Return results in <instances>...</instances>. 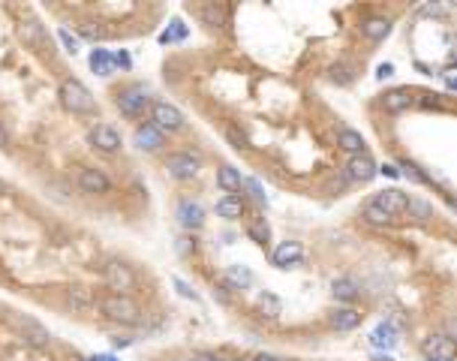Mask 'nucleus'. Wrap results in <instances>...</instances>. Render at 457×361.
<instances>
[{
	"label": "nucleus",
	"instance_id": "1",
	"mask_svg": "<svg viewBox=\"0 0 457 361\" xmlns=\"http://www.w3.org/2000/svg\"><path fill=\"white\" fill-rule=\"evenodd\" d=\"M99 310H103L106 319L126 325V328H135V325L144 322V310L130 295H106L103 301H99Z\"/></svg>",
	"mask_w": 457,
	"mask_h": 361
},
{
	"label": "nucleus",
	"instance_id": "2",
	"mask_svg": "<svg viewBox=\"0 0 457 361\" xmlns=\"http://www.w3.org/2000/svg\"><path fill=\"white\" fill-rule=\"evenodd\" d=\"M58 96H60V106L67 108V112H72V115H94L97 112L94 94L88 90L85 81H78V78H72V76L60 81Z\"/></svg>",
	"mask_w": 457,
	"mask_h": 361
},
{
	"label": "nucleus",
	"instance_id": "3",
	"mask_svg": "<svg viewBox=\"0 0 457 361\" xmlns=\"http://www.w3.org/2000/svg\"><path fill=\"white\" fill-rule=\"evenodd\" d=\"M151 103H153L151 90L144 85H126L124 90H117V96H115V106L121 108L124 117H142L151 108Z\"/></svg>",
	"mask_w": 457,
	"mask_h": 361
},
{
	"label": "nucleus",
	"instance_id": "4",
	"mask_svg": "<svg viewBox=\"0 0 457 361\" xmlns=\"http://www.w3.org/2000/svg\"><path fill=\"white\" fill-rule=\"evenodd\" d=\"M151 124L160 133H181L187 126V117L178 106L166 103V99H157V103H151Z\"/></svg>",
	"mask_w": 457,
	"mask_h": 361
},
{
	"label": "nucleus",
	"instance_id": "5",
	"mask_svg": "<svg viewBox=\"0 0 457 361\" xmlns=\"http://www.w3.org/2000/svg\"><path fill=\"white\" fill-rule=\"evenodd\" d=\"M106 286L112 289V295H130L135 289V271L130 265H124L121 259H108L103 265Z\"/></svg>",
	"mask_w": 457,
	"mask_h": 361
},
{
	"label": "nucleus",
	"instance_id": "6",
	"mask_svg": "<svg viewBox=\"0 0 457 361\" xmlns=\"http://www.w3.org/2000/svg\"><path fill=\"white\" fill-rule=\"evenodd\" d=\"M18 40H22L27 49L36 51V54L51 51V36L45 33V27L40 22H33V18H27V22L18 24Z\"/></svg>",
	"mask_w": 457,
	"mask_h": 361
},
{
	"label": "nucleus",
	"instance_id": "7",
	"mask_svg": "<svg viewBox=\"0 0 457 361\" xmlns=\"http://www.w3.org/2000/svg\"><path fill=\"white\" fill-rule=\"evenodd\" d=\"M418 349H422V355L427 361H454V355H457V346L449 334H431V337L422 340Z\"/></svg>",
	"mask_w": 457,
	"mask_h": 361
},
{
	"label": "nucleus",
	"instance_id": "8",
	"mask_svg": "<svg viewBox=\"0 0 457 361\" xmlns=\"http://www.w3.org/2000/svg\"><path fill=\"white\" fill-rule=\"evenodd\" d=\"M166 171L175 180H193L199 175V157L190 151H178L166 157Z\"/></svg>",
	"mask_w": 457,
	"mask_h": 361
},
{
	"label": "nucleus",
	"instance_id": "9",
	"mask_svg": "<svg viewBox=\"0 0 457 361\" xmlns=\"http://www.w3.org/2000/svg\"><path fill=\"white\" fill-rule=\"evenodd\" d=\"M376 171H379V166L373 162V157L367 151L352 153L349 162H346V178H349L352 184H370V180L376 178Z\"/></svg>",
	"mask_w": 457,
	"mask_h": 361
},
{
	"label": "nucleus",
	"instance_id": "10",
	"mask_svg": "<svg viewBox=\"0 0 457 361\" xmlns=\"http://www.w3.org/2000/svg\"><path fill=\"white\" fill-rule=\"evenodd\" d=\"M133 144H135L139 151L157 153V151L166 148V133H160L151 121H148V124H139V126H135V133H133Z\"/></svg>",
	"mask_w": 457,
	"mask_h": 361
},
{
	"label": "nucleus",
	"instance_id": "11",
	"mask_svg": "<svg viewBox=\"0 0 457 361\" xmlns=\"http://www.w3.org/2000/svg\"><path fill=\"white\" fill-rule=\"evenodd\" d=\"M78 187H81V193H90V196L112 193V180H108V175L103 169H90V166L78 171Z\"/></svg>",
	"mask_w": 457,
	"mask_h": 361
},
{
	"label": "nucleus",
	"instance_id": "12",
	"mask_svg": "<svg viewBox=\"0 0 457 361\" xmlns=\"http://www.w3.org/2000/svg\"><path fill=\"white\" fill-rule=\"evenodd\" d=\"M88 139H90V144H94L97 151H103V153L121 151V133H117L112 124H97V126H90Z\"/></svg>",
	"mask_w": 457,
	"mask_h": 361
},
{
	"label": "nucleus",
	"instance_id": "13",
	"mask_svg": "<svg viewBox=\"0 0 457 361\" xmlns=\"http://www.w3.org/2000/svg\"><path fill=\"white\" fill-rule=\"evenodd\" d=\"M406 199H409V196L404 193V190L388 187V190H382V193L373 196L370 202L376 205V208H382V211H385L388 217H394V220H397L400 214H406Z\"/></svg>",
	"mask_w": 457,
	"mask_h": 361
},
{
	"label": "nucleus",
	"instance_id": "14",
	"mask_svg": "<svg viewBox=\"0 0 457 361\" xmlns=\"http://www.w3.org/2000/svg\"><path fill=\"white\" fill-rule=\"evenodd\" d=\"M178 223L184 226L187 232H196L205 226V208L193 202V199H181L178 202Z\"/></svg>",
	"mask_w": 457,
	"mask_h": 361
},
{
	"label": "nucleus",
	"instance_id": "15",
	"mask_svg": "<svg viewBox=\"0 0 457 361\" xmlns=\"http://www.w3.org/2000/svg\"><path fill=\"white\" fill-rule=\"evenodd\" d=\"M367 340H370V346H373V349H379V352H391V349H394L397 343H400V331L385 319V322H379L376 328L370 331V337H367Z\"/></svg>",
	"mask_w": 457,
	"mask_h": 361
},
{
	"label": "nucleus",
	"instance_id": "16",
	"mask_svg": "<svg viewBox=\"0 0 457 361\" xmlns=\"http://www.w3.org/2000/svg\"><path fill=\"white\" fill-rule=\"evenodd\" d=\"M304 262V250H301L298 241H286L274 250V265L277 268H298Z\"/></svg>",
	"mask_w": 457,
	"mask_h": 361
},
{
	"label": "nucleus",
	"instance_id": "17",
	"mask_svg": "<svg viewBox=\"0 0 457 361\" xmlns=\"http://www.w3.org/2000/svg\"><path fill=\"white\" fill-rule=\"evenodd\" d=\"M223 289H232V292H241V289H250L253 286V271L244 268V265H228L226 274L220 280Z\"/></svg>",
	"mask_w": 457,
	"mask_h": 361
},
{
	"label": "nucleus",
	"instance_id": "18",
	"mask_svg": "<svg viewBox=\"0 0 457 361\" xmlns=\"http://www.w3.org/2000/svg\"><path fill=\"white\" fill-rule=\"evenodd\" d=\"M361 33L367 36L370 42H382L385 36L391 33V18L385 15H370V18H364L361 22Z\"/></svg>",
	"mask_w": 457,
	"mask_h": 361
},
{
	"label": "nucleus",
	"instance_id": "19",
	"mask_svg": "<svg viewBox=\"0 0 457 361\" xmlns=\"http://www.w3.org/2000/svg\"><path fill=\"white\" fill-rule=\"evenodd\" d=\"M18 328H22L24 340L33 343V346H49L51 343V331L45 328V325H40L36 319H18Z\"/></svg>",
	"mask_w": 457,
	"mask_h": 361
},
{
	"label": "nucleus",
	"instance_id": "20",
	"mask_svg": "<svg viewBox=\"0 0 457 361\" xmlns=\"http://www.w3.org/2000/svg\"><path fill=\"white\" fill-rule=\"evenodd\" d=\"M415 103V96L409 94L406 87H394V90H388L385 96H382V108H385V112H406L409 106Z\"/></svg>",
	"mask_w": 457,
	"mask_h": 361
},
{
	"label": "nucleus",
	"instance_id": "21",
	"mask_svg": "<svg viewBox=\"0 0 457 361\" xmlns=\"http://www.w3.org/2000/svg\"><path fill=\"white\" fill-rule=\"evenodd\" d=\"M361 310H355V307H337V310L331 313V325L337 331H352L361 325Z\"/></svg>",
	"mask_w": 457,
	"mask_h": 361
},
{
	"label": "nucleus",
	"instance_id": "22",
	"mask_svg": "<svg viewBox=\"0 0 457 361\" xmlns=\"http://www.w3.org/2000/svg\"><path fill=\"white\" fill-rule=\"evenodd\" d=\"M331 295L337 298V301H343V304H352L355 298L361 295V289H358V283H355L352 277H337L331 283Z\"/></svg>",
	"mask_w": 457,
	"mask_h": 361
},
{
	"label": "nucleus",
	"instance_id": "23",
	"mask_svg": "<svg viewBox=\"0 0 457 361\" xmlns=\"http://www.w3.org/2000/svg\"><path fill=\"white\" fill-rule=\"evenodd\" d=\"M199 15H202V22L208 27H217V31H223V27L228 24V9L226 6H217V3L199 6Z\"/></svg>",
	"mask_w": 457,
	"mask_h": 361
},
{
	"label": "nucleus",
	"instance_id": "24",
	"mask_svg": "<svg viewBox=\"0 0 457 361\" xmlns=\"http://www.w3.org/2000/svg\"><path fill=\"white\" fill-rule=\"evenodd\" d=\"M67 304L72 307V310H90L97 301H94V295H90V289H85V286H69L67 289Z\"/></svg>",
	"mask_w": 457,
	"mask_h": 361
},
{
	"label": "nucleus",
	"instance_id": "25",
	"mask_svg": "<svg viewBox=\"0 0 457 361\" xmlns=\"http://www.w3.org/2000/svg\"><path fill=\"white\" fill-rule=\"evenodd\" d=\"M217 184L226 190V196H238L241 193V175L232 166H220L217 169Z\"/></svg>",
	"mask_w": 457,
	"mask_h": 361
},
{
	"label": "nucleus",
	"instance_id": "26",
	"mask_svg": "<svg viewBox=\"0 0 457 361\" xmlns=\"http://www.w3.org/2000/svg\"><path fill=\"white\" fill-rule=\"evenodd\" d=\"M361 220L370 223V226H379V229H385V226H394V223H397L394 217H388L385 211H382V208H376L373 202H367V205L361 208Z\"/></svg>",
	"mask_w": 457,
	"mask_h": 361
},
{
	"label": "nucleus",
	"instance_id": "27",
	"mask_svg": "<svg viewBox=\"0 0 457 361\" xmlns=\"http://www.w3.org/2000/svg\"><path fill=\"white\" fill-rule=\"evenodd\" d=\"M337 144H340L343 151H349V153H364V135L349 130V126H343V130L337 133Z\"/></svg>",
	"mask_w": 457,
	"mask_h": 361
},
{
	"label": "nucleus",
	"instance_id": "28",
	"mask_svg": "<svg viewBox=\"0 0 457 361\" xmlns=\"http://www.w3.org/2000/svg\"><path fill=\"white\" fill-rule=\"evenodd\" d=\"M217 214L226 217V220H238V217L244 214V202H241V196H223L220 202H217Z\"/></svg>",
	"mask_w": 457,
	"mask_h": 361
},
{
	"label": "nucleus",
	"instance_id": "29",
	"mask_svg": "<svg viewBox=\"0 0 457 361\" xmlns=\"http://www.w3.org/2000/svg\"><path fill=\"white\" fill-rule=\"evenodd\" d=\"M406 214L413 217V220H418V223H427V220H433V208L427 205L424 199H418V196L406 199Z\"/></svg>",
	"mask_w": 457,
	"mask_h": 361
},
{
	"label": "nucleus",
	"instance_id": "30",
	"mask_svg": "<svg viewBox=\"0 0 457 361\" xmlns=\"http://www.w3.org/2000/svg\"><path fill=\"white\" fill-rule=\"evenodd\" d=\"M90 69L99 72V76H112V72H115L112 54H108L106 49H94V51H90Z\"/></svg>",
	"mask_w": 457,
	"mask_h": 361
},
{
	"label": "nucleus",
	"instance_id": "31",
	"mask_svg": "<svg viewBox=\"0 0 457 361\" xmlns=\"http://www.w3.org/2000/svg\"><path fill=\"white\" fill-rule=\"evenodd\" d=\"M247 235H250L256 244H268L271 241V229H268V223H265V217H253L250 226H247Z\"/></svg>",
	"mask_w": 457,
	"mask_h": 361
},
{
	"label": "nucleus",
	"instance_id": "32",
	"mask_svg": "<svg viewBox=\"0 0 457 361\" xmlns=\"http://www.w3.org/2000/svg\"><path fill=\"white\" fill-rule=\"evenodd\" d=\"M241 190H247L256 202H262V205H268V193H265V187L259 184L256 178H241Z\"/></svg>",
	"mask_w": 457,
	"mask_h": 361
},
{
	"label": "nucleus",
	"instance_id": "33",
	"mask_svg": "<svg viewBox=\"0 0 457 361\" xmlns=\"http://www.w3.org/2000/svg\"><path fill=\"white\" fill-rule=\"evenodd\" d=\"M328 78L337 81V85H352L355 72H352V67H346V63H334L331 72H328Z\"/></svg>",
	"mask_w": 457,
	"mask_h": 361
},
{
	"label": "nucleus",
	"instance_id": "34",
	"mask_svg": "<svg viewBox=\"0 0 457 361\" xmlns=\"http://www.w3.org/2000/svg\"><path fill=\"white\" fill-rule=\"evenodd\" d=\"M400 169H404V171H400V175L409 178V180H415V184H431V178H427L424 171L415 166V162H404V166H400Z\"/></svg>",
	"mask_w": 457,
	"mask_h": 361
},
{
	"label": "nucleus",
	"instance_id": "35",
	"mask_svg": "<svg viewBox=\"0 0 457 361\" xmlns=\"http://www.w3.org/2000/svg\"><path fill=\"white\" fill-rule=\"evenodd\" d=\"M259 304H262V310H268V316H280V301L271 292H262L259 295Z\"/></svg>",
	"mask_w": 457,
	"mask_h": 361
},
{
	"label": "nucleus",
	"instance_id": "36",
	"mask_svg": "<svg viewBox=\"0 0 457 361\" xmlns=\"http://www.w3.org/2000/svg\"><path fill=\"white\" fill-rule=\"evenodd\" d=\"M78 33L85 36V40H106V31L103 27H94V24H78Z\"/></svg>",
	"mask_w": 457,
	"mask_h": 361
},
{
	"label": "nucleus",
	"instance_id": "37",
	"mask_svg": "<svg viewBox=\"0 0 457 361\" xmlns=\"http://www.w3.org/2000/svg\"><path fill=\"white\" fill-rule=\"evenodd\" d=\"M58 36H60V42L67 45V51H72V54L78 51V40H76V36H72V33L67 31V27H60V31H58Z\"/></svg>",
	"mask_w": 457,
	"mask_h": 361
},
{
	"label": "nucleus",
	"instance_id": "38",
	"mask_svg": "<svg viewBox=\"0 0 457 361\" xmlns=\"http://www.w3.org/2000/svg\"><path fill=\"white\" fill-rule=\"evenodd\" d=\"M112 63H117V67H124V69H130L133 67V58L126 51H115L112 54Z\"/></svg>",
	"mask_w": 457,
	"mask_h": 361
},
{
	"label": "nucleus",
	"instance_id": "39",
	"mask_svg": "<svg viewBox=\"0 0 457 361\" xmlns=\"http://www.w3.org/2000/svg\"><path fill=\"white\" fill-rule=\"evenodd\" d=\"M172 283H175V286H178V292H181V295H184V298H193V301H199V295H196V292H193V289H190V286H187V283H184V280H181V277H175V280H172Z\"/></svg>",
	"mask_w": 457,
	"mask_h": 361
},
{
	"label": "nucleus",
	"instance_id": "40",
	"mask_svg": "<svg viewBox=\"0 0 457 361\" xmlns=\"http://www.w3.org/2000/svg\"><path fill=\"white\" fill-rule=\"evenodd\" d=\"M228 142H232L238 151H241V148H247V139H244V135L235 130V126H232V130H228Z\"/></svg>",
	"mask_w": 457,
	"mask_h": 361
},
{
	"label": "nucleus",
	"instance_id": "41",
	"mask_svg": "<svg viewBox=\"0 0 457 361\" xmlns=\"http://www.w3.org/2000/svg\"><path fill=\"white\" fill-rule=\"evenodd\" d=\"M388 76H394V63H379L376 78H388Z\"/></svg>",
	"mask_w": 457,
	"mask_h": 361
},
{
	"label": "nucleus",
	"instance_id": "42",
	"mask_svg": "<svg viewBox=\"0 0 457 361\" xmlns=\"http://www.w3.org/2000/svg\"><path fill=\"white\" fill-rule=\"evenodd\" d=\"M422 106H427V108H442V99L433 94V96H424V99H422Z\"/></svg>",
	"mask_w": 457,
	"mask_h": 361
},
{
	"label": "nucleus",
	"instance_id": "43",
	"mask_svg": "<svg viewBox=\"0 0 457 361\" xmlns=\"http://www.w3.org/2000/svg\"><path fill=\"white\" fill-rule=\"evenodd\" d=\"M190 361H220V355H211V352H193Z\"/></svg>",
	"mask_w": 457,
	"mask_h": 361
},
{
	"label": "nucleus",
	"instance_id": "44",
	"mask_svg": "<svg viewBox=\"0 0 457 361\" xmlns=\"http://www.w3.org/2000/svg\"><path fill=\"white\" fill-rule=\"evenodd\" d=\"M112 343H115L117 349H126V346H130V343H133V337H112Z\"/></svg>",
	"mask_w": 457,
	"mask_h": 361
},
{
	"label": "nucleus",
	"instance_id": "45",
	"mask_svg": "<svg viewBox=\"0 0 457 361\" xmlns=\"http://www.w3.org/2000/svg\"><path fill=\"white\" fill-rule=\"evenodd\" d=\"M379 171H385L388 178H400V169H397V166H388V162H385V166H382Z\"/></svg>",
	"mask_w": 457,
	"mask_h": 361
},
{
	"label": "nucleus",
	"instance_id": "46",
	"mask_svg": "<svg viewBox=\"0 0 457 361\" xmlns=\"http://www.w3.org/2000/svg\"><path fill=\"white\" fill-rule=\"evenodd\" d=\"M373 361H394V355H391V352H376Z\"/></svg>",
	"mask_w": 457,
	"mask_h": 361
},
{
	"label": "nucleus",
	"instance_id": "47",
	"mask_svg": "<svg viewBox=\"0 0 457 361\" xmlns=\"http://www.w3.org/2000/svg\"><path fill=\"white\" fill-rule=\"evenodd\" d=\"M445 85L454 90V69H445Z\"/></svg>",
	"mask_w": 457,
	"mask_h": 361
},
{
	"label": "nucleus",
	"instance_id": "48",
	"mask_svg": "<svg viewBox=\"0 0 457 361\" xmlns=\"http://www.w3.org/2000/svg\"><path fill=\"white\" fill-rule=\"evenodd\" d=\"M250 361H283V358H277V355H256Z\"/></svg>",
	"mask_w": 457,
	"mask_h": 361
},
{
	"label": "nucleus",
	"instance_id": "49",
	"mask_svg": "<svg viewBox=\"0 0 457 361\" xmlns=\"http://www.w3.org/2000/svg\"><path fill=\"white\" fill-rule=\"evenodd\" d=\"M6 144H9V135H6L3 126H0V148H6Z\"/></svg>",
	"mask_w": 457,
	"mask_h": 361
},
{
	"label": "nucleus",
	"instance_id": "50",
	"mask_svg": "<svg viewBox=\"0 0 457 361\" xmlns=\"http://www.w3.org/2000/svg\"><path fill=\"white\" fill-rule=\"evenodd\" d=\"M90 361H115V358H112V355H94Z\"/></svg>",
	"mask_w": 457,
	"mask_h": 361
},
{
	"label": "nucleus",
	"instance_id": "51",
	"mask_svg": "<svg viewBox=\"0 0 457 361\" xmlns=\"http://www.w3.org/2000/svg\"><path fill=\"white\" fill-rule=\"evenodd\" d=\"M3 190H6V184H3V180H0V193H3Z\"/></svg>",
	"mask_w": 457,
	"mask_h": 361
},
{
	"label": "nucleus",
	"instance_id": "52",
	"mask_svg": "<svg viewBox=\"0 0 457 361\" xmlns=\"http://www.w3.org/2000/svg\"><path fill=\"white\" fill-rule=\"evenodd\" d=\"M220 361H228V358H220Z\"/></svg>",
	"mask_w": 457,
	"mask_h": 361
}]
</instances>
